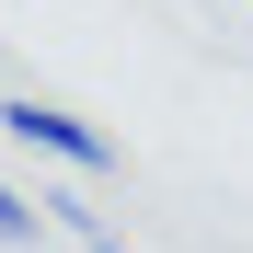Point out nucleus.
<instances>
[{"mask_svg": "<svg viewBox=\"0 0 253 253\" xmlns=\"http://www.w3.org/2000/svg\"><path fill=\"white\" fill-rule=\"evenodd\" d=\"M0 126H12L23 150H46V161H69V173H115V138H104V126H81V115H58V104H35V92H12V104H0Z\"/></svg>", "mask_w": 253, "mask_h": 253, "instance_id": "1", "label": "nucleus"}, {"mask_svg": "<svg viewBox=\"0 0 253 253\" xmlns=\"http://www.w3.org/2000/svg\"><path fill=\"white\" fill-rule=\"evenodd\" d=\"M46 230V196H23V184H0V242H35Z\"/></svg>", "mask_w": 253, "mask_h": 253, "instance_id": "2", "label": "nucleus"}]
</instances>
